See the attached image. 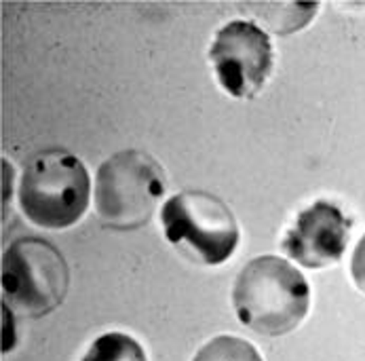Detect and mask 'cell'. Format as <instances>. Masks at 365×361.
<instances>
[{"mask_svg":"<svg viewBox=\"0 0 365 361\" xmlns=\"http://www.w3.org/2000/svg\"><path fill=\"white\" fill-rule=\"evenodd\" d=\"M91 201V180L78 156L61 148L36 153L19 182V205L26 218L47 230L76 224Z\"/></svg>","mask_w":365,"mask_h":361,"instance_id":"obj_2","label":"cell"},{"mask_svg":"<svg viewBox=\"0 0 365 361\" xmlns=\"http://www.w3.org/2000/svg\"><path fill=\"white\" fill-rule=\"evenodd\" d=\"M81 361H148L142 345L120 332H108L96 338Z\"/></svg>","mask_w":365,"mask_h":361,"instance_id":"obj_8","label":"cell"},{"mask_svg":"<svg viewBox=\"0 0 365 361\" xmlns=\"http://www.w3.org/2000/svg\"><path fill=\"white\" fill-rule=\"evenodd\" d=\"M70 288L63 254L41 237L15 239L2 256L4 302L24 317H43L57 309Z\"/></svg>","mask_w":365,"mask_h":361,"instance_id":"obj_4","label":"cell"},{"mask_svg":"<svg viewBox=\"0 0 365 361\" xmlns=\"http://www.w3.org/2000/svg\"><path fill=\"white\" fill-rule=\"evenodd\" d=\"M351 277H353L357 290L365 294V235L355 245L353 260H351Z\"/></svg>","mask_w":365,"mask_h":361,"instance_id":"obj_10","label":"cell"},{"mask_svg":"<svg viewBox=\"0 0 365 361\" xmlns=\"http://www.w3.org/2000/svg\"><path fill=\"white\" fill-rule=\"evenodd\" d=\"M165 195V171L148 153L120 151L96 176V209L114 230H138L150 222Z\"/></svg>","mask_w":365,"mask_h":361,"instance_id":"obj_3","label":"cell"},{"mask_svg":"<svg viewBox=\"0 0 365 361\" xmlns=\"http://www.w3.org/2000/svg\"><path fill=\"white\" fill-rule=\"evenodd\" d=\"M232 307L250 330L262 336H283L304 321L311 307V288L287 260L258 256L239 270Z\"/></svg>","mask_w":365,"mask_h":361,"instance_id":"obj_1","label":"cell"},{"mask_svg":"<svg viewBox=\"0 0 365 361\" xmlns=\"http://www.w3.org/2000/svg\"><path fill=\"white\" fill-rule=\"evenodd\" d=\"M192 361H264L258 349L239 336H215L205 342Z\"/></svg>","mask_w":365,"mask_h":361,"instance_id":"obj_9","label":"cell"},{"mask_svg":"<svg viewBox=\"0 0 365 361\" xmlns=\"http://www.w3.org/2000/svg\"><path fill=\"white\" fill-rule=\"evenodd\" d=\"M351 237V220L329 201L302 209L283 237V250L307 268H325L340 262Z\"/></svg>","mask_w":365,"mask_h":361,"instance_id":"obj_7","label":"cell"},{"mask_svg":"<svg viewBox=\"0 0 365 361\" xmlns=\"http://www.w3.org/2000/svg\"><path fill=\"white\" fill-rule=\"evenodd\" d=\"M165 237L175 248H186L207 266L224 264L239 245V224L230 207L205 190L173 195L163 209Z\"/></svg>","mask_w":365,"mask_h":361,"instance_id":"obj_5","label":"cell"},{"mask_svg":"<svg viewBox=\"0 0 365 361\" xmlns=\"http://www.w3.org/2000/svg\"><path fill=\"white\" fill-rule=\"evenodd\" d=\"M220 87L237 98L252 100L262 91L274 68V51L268 34L258 24L235 19L217 30L209 49Z\"/></svg>","mask_w":365,"mask_h":361,"instance_id":"obj_6","label":"cell"}]
</instances>
